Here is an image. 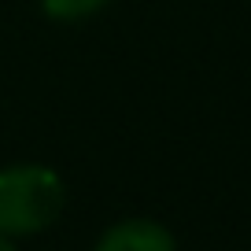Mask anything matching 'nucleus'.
<instances>
[{"label":"nucleus","instance_id":"1","mask_svg":"<svg viewBox=\"0 0 251 251\" xmlns=\"http://www.w3.org/2000/svg\"><path fill=\"white\" fill-rule=\"evenodd\" d=\"M67 188L52 166L15 163L0 170V233L33 236L63 214Z\"/></svg>","mask_w":251,"mask_h":251},{"label":"nucleus","instance_id":"2","mask_svg":"<svg viewBox=\"0 0 251 251\" xmlns=\"http://www.w3.org/2000/svg\"><path fill=\"white\" fill-rule=\"evenodd\" d=\"M93 251H177V240L166 226H159L151 218H129L111 226L96 240Z\"/></svg>","mask_w":251,"mask_h":251},{"label":"nucleus","instance_id":"3","mask_svg":"<svg viewBox=\"0 0 251 251\" xmlns=\"http://www.w3.org/2000/svg\"><path fill=\"white\" fill-rule=\"evenodd\" d=\"M107 0H41V8H45L48 19L55 23H81V19L96 15Z\"/></svg>","mask_w":251,"mask_h":251},{"label":"nucleus","instance_id":"4","mask_svg":"<svg viewBox=\"0 0 251 251\" xmlns=\"http://www.w3.org/2000/svg\"><path fill=\"white\" fill-rule=\"evenodd\" d=\"M0 251H15V244H11L8 236H4V233H0Z\"/></svg>","mask_w":251,"mask_h":251}]
</instances>
